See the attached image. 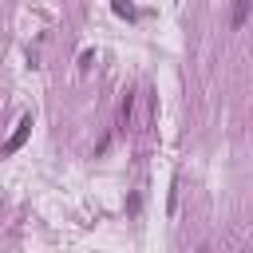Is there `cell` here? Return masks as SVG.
<instances>
[{
  "label": "cell",
  "mask_w": 253,
  "mask_h": 253,
  "mask_svg": "<svg viewBox=\"0 0 253 253\" xmlns=\"http://www.w3.org/2000/svg\"><path fill=\"white\" fill-rule=\"evenodd\" d=\"M130 123H134V91H126V95H123V107H119V130L126 134V130H130Z\"/></svg>",
  "instance_id": "obj_2"
},
{
  "label": "cell",
  "mask_w": 253,
  "mask_h": 253,
  "mask_svg": "<svg viewBox=\"0 0 253 253\" xmlns=\"http://www.w3.org/2000/svg\"><path fill=\"white\" fill-rule=\"evenodd\" d=\"M111 8H115L119 16H126V20H134V4H130V0H115Z\"/></svg>",
  "instance_id": "obj_4"
},
{
  "label": "cell",
  "mask_w": 253,
  "mask_h": 253,
  "mask_svg": "<svg viewBox=\"0 0 253 253\" xmlns=\"http://www.w3.org/2000/svg\"><path fill=\"white\" fill-rule=\"evenodd\" d=\"M245 12H249V0H233V28L245 24Z\"/></svg>",
  "instance_id": "obj_3"
},
{
  "label": "cell",
  "mask_w": 253,
  "mask_h": 253,
  "mask_svg": "<svg viewBox=\"0 0 253 253\" xmlns=\"http://www.w3.org/2000/svg\"><path fill=\"white\" fill-rule=\"evenodd\" d=\"M28 134H32V115H24V119H20V126H16V134H12V138H8L4 146H0V154H16V150L24 146V138H28Z\"/></svg>",
  "instance_id": "obj_1"
},
{
  "label": "cell",
  "mask_w": 253,
  "mask_h": 253,
  "mask_svg": "<svg viewBox=\"0 0 253 253\" xmlns=\"http://www.w3.org/2000/svg\"><path fill=\"white\" fill-rule=\"evenodd\" d=\"M91 63H95V51H83L79 55V71H91Z\"/></svg>",
  "instance_id": "obj_5"
}]
</instances>
